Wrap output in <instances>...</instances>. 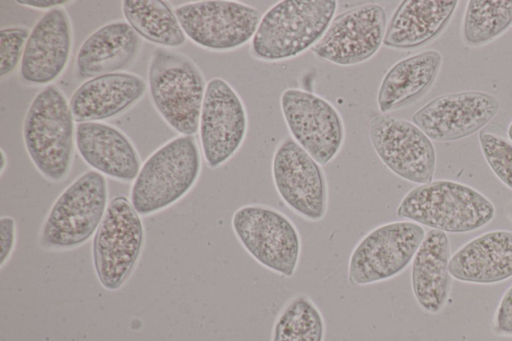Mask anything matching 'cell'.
<instances>
[{"instance_id":"6da1fadb","label":"cell","mask_w":512,"mask_h":341,"mask_svg":"<svg viewBox=\"0 0 512 341\" xmlns=\"http://www.w3.org/2000/svg\"><path fill=\"white\" fill-rule=\"evenodd\" d=\"M335 0H282L260 20L250 43L251 55L265 62H280L311 49L335 17Z\"/></svg>"},{"instance_id":"7a4b0ae2","label":"cell","mask_w":512,"mask_h":341,"mask_svg":"<svg viewBox=\"0 0 512 341\" xmlns=\"http://www.w3.org/2000/svg\"><path fill=\"white\" fill-rule=\"evenodd\" d=\"M493 203L478 190L452 180H434L412 188L400 201L396 215L445 233H468L495 217Z\"/></svg>"},{"instance_id":"3957f363","label":"cell","mask_w":512,"mask_h":341,"mask_svg":"<svg viewBox=\"0 0 512 341\" xmlns=\"http://www.w3.org/2000/svg\"><path fill=\"white\" fill-rule=\"evenodd\" d=\"M69 101L55 85L45 86L31 101L23 121V141L38 172L52 182L70 173L75 145Z\"/></svg>"},{"instance_id":"277c9868","label":"cell","mask_w":512,"mask_h":341,"mask_svg":"<svg viewBox=\"0 0 512 341\" xmlns=\"http://www.w3.org/2000/svg\"><path fill=\"white\" fill-rule=\"evenodd\" d=\"M201 171L198 144L191 135L177 136L156 149L132 183L130 202L141 216L160 212L182 199Z\"/></svg>"},{"instance_id":"5b68a950","label":"cell","mask_w":512,"mask_h":341,"mask_svg":"<svg viewBox=\"0 0 512 341\" xmlns=\"http://www.w3.org/2000/svg\"><path fill=\"white\" fill-rule=\"evenodd\" d=\"M206 85L201 70L189 57L169 48L153 50L148 66L151 101L181 135L197 133Z\"/></svg>"},{"instance_id":"8992f818","label":"cell","mask_w":512,"mask_h":341,"mask_svg":"<svg viewBox=\"0 0 512 341\" xmlns=\"http://www.w3.org/2000/svg\"><path fill=\"white\" fill-rule=\"evenodd\" d=\"M104 175L89 170L64 189L51 206L39 232V245L48 251H67L95 235L108 206Z\"/></svg>"},{"instance_id":"52a82bcc","label":"cell","mask_w":512,"mask_h":341,"mask_svg":"<svg viewBox=\"0 0 512 341\" xmlns=\"http://www.w3.org/2000/svg\"><path fill=\"white\" fill-rule=\"evenodd\" d=\"M144 238L141 215L126 196H115L92 242L93 266L102 287L116 291L126 283L141 255Z\"/></svg>"},{"instance_id":"ba28073f","label":"cell","mask_w":512,"mask_h":341,"mask_svg":"<svg viewBox=\"0 0 512 341\" xmlns=\"http://www.w3.org/2000/svg\"><path fill=\"white\" fill-rule=\"evenodd\" d=\"M231 223L243 248L259 264L287 278L295 274L301 238L285 214L267 205L248 204L234 212Z\"/></svg>"},{"instance_id":"9c48e42d","label":"cell","mask_w":512,"mask_h":341,"mask_svg":"<svg viewBox=\"0 0 512 341\" xmlns=\"http://www.w3.org/2000/svg\"><path fill=\"white\" fill-rule=\"evenodd\" d=\"M424 228L412 221H394L370 230L356 244L348 261V282L363 286L402 273L424 239Z\"/></svg>"},{"instance_id":"30bf717a","label":"cell","mask_w":512,"mask_h":341,"mask_svg":"<svg viewBox=\"0 0 512 341\" xmlns=\"http://www.w3.org/2000/svg\"><path fill=\"white\" fill-rule=\"evenodd\" d=\"M174 12L186 37L213 52H229L247 44L262 18L254 6L230 0L190 2Z\"/></svg>"},{"instance_id":"8fae6325","label":"cell","mask_w":512,"mask_h":341,"mask_svg":"<svg viewBox=\"0 0 512 341\" xmlns=\"http://www.w3.org/2000/svg\"><path fill=\"white\" fill-rule=\"evenodd\" d=\"M280 107L291 138L321 166L340 152L345 128L341 114L327 99L310 91L287 88Z\"/></svg>"},{"instance_id":"7c38bea8","label":"cell","mask_w":512,"mask_h":341,"mask_svg":"<svg viewBox=\"0 0 512 341\" xmlns=\"http://www.w3.org/2000/svg\"><path fill=\"white\" fill-rule=\"evenodd\" d=\"M368 135L376 155L392 173L418 185L433 181L434 145L413 122L379 113L370 118Z\"/></svg>"},{"instance_id":"4fadbf2b","label":"cell","mask_w":512,"mask_h":341,"mask_svg":"<svg viewBox=\"0 0 512 341\" xmlns=\"http://www.w3.org/2000/svg\"><path fill=\"white\" fill-rule=\"evenodd\" d=\"M275 189L285 205L305 220H322L328 207L324 171L291 137L284 138L272 158Z\"/></svg>"},{"instance_id":"5bb4252c","label":"cell","mask_w":512,"mask_h":341,"mask_svg":"<svg viewBox=\"0 0 512 341\" xmlns=\"http://www.w3.org/2000/svg\"><path fill=\"white\" fill-rule=\"evenodd\" d=\"M248 129L245 105L224 79L214 77L206 85L199 119V137L206 164L216 169L242 146Z\"/></svg>"},{"instance_id":"9a60e30c","label":"cell","mask_w":512,"mask_h":341,"mask_svg":"<svg viewBox=\"0 0 512 341\" xmlns=\"http://www.w3.org/2000/svg\"><path fill=\"white\" fill-rule=\"evenodd\" d=\"M387 24L382 5L366 3L353 7L336 15L310 50L318 58L340 66L363 63L380 49Z\"/></svg>"},{"instance_id":"2e32d148","label":"cell","mask_w":512,"mask_h":341,"mask_svg":"<svg viewBox=\"0 0 512 341\" xmlns=\"http://www.w3.org/2000/svg\"><path fill=\"white\" fill-rule=\"evenodd\" d=\"M499 99L484 91H461L430 100L412 116V122L432 141L451 142L466 138L493 120Z\"/></svg>"},{"instance_id":"e0dca14e","label":"cell","mask_w":512,"mask_h":341,"mask_svg":"<svg viewBox=\"0 0 512 341\" xmlns=\"http://www.w3.org/2000/svg\"><path fill=\"white\" fill-rule=\"evenodd\" d=\"M70 17L63 7L45 12L26 42L20 78L32 86L51 85L65 70L72 51Z\"/></svg>"},{"instance_id":"ac0fdd59","label":"cell","mask_w":512,"mask_h":341,"mask_svg":"<svg viewBox=\"0 0 512 341\" xmlns=\"http://www.w3.org/2000/svg\"><path fill=\"white\" fill-rule=\"evenodd\" d=\"M75 145L88 166L117 181H134L141 168L139 154L131 140L108 123H77Z\"/></svg>"},{"instance_id":"d6986e66","label":"cell","mask_w":512,"mask_h":341,"mask_svg":"<svg viewBox=\"0 0 512 341\" xmlns=\"http://www.w3.org/2000/svg\"><path fill=\"white\" fill-rule=\"evenodd\" d=\"M147 88L146 81L131 72L122 71L88 79L69 100L74 121L101 122L116 117L136 104Z\"/></svg>"},{"instance_id":"ffe728a7","label":"cell","mask_w":512,"mask_h":341,"mask_svg":"<svg viewBox=\"0 0 512 341\" xmlns=\"http://www.w3.org/2000/svg\"><path fill=\"white\" fill-rule=\"evenodd\" d=\"M453 278L473 284H495L512 278V231L492 230L460 247L450 258Z\"/></svg>"},{"instance_id":"44dd1931","label":"cell","mask_w":512,"mask_h":341,"mask_svg":"<svg viewBox=\"0 0 512 341\" xmlns=\"http://www.w3.org/2000/svg\"><path fill=\"white\" fill-rule=\"evenodd\" d=\"M142 48L141 37L125 21H113L94 31L80 46L76 74L83 79L122 72Z\"/></svg>"},{"instance_id":"7402d4cb","label":"cell","mask_w":512,"mask_h":341,"mask_svg":"<svg viewBox=\"0 0 512 341\" xmlns=\"http://www.w3.org/2000/svg\"><path fill=\"white\" fill-rule=\"evenodd\" d=\"M450 242L445 232H426L411 266V287L418 305L430 314L439 313L449 298L452 276L449 271Z\"/></svg>"},{"instance_id":"603a6c76","label":"cell","mask_w":512,"mask_h":341,"mask_svg":"<svg viewBox=\"0 0 512 341\" xmlns=\"http://www.w3.org/2000/svg\"><path fill=\"white\" fill-rule=\"evenodd\" d=\"M458 1L404 0L387 24L383 45L398 50L419 48L436 39L449 24Z\"/></svg>"},{"instance_id":"cb8c5ba5","label":"cell","mask_w":512,"mask_h":341,"mask_svg":"<svg viewBox=\"0 0 512 341\" xmlns=\"http://www.w3.org/2000/svg\"><path fill=\"white\" fill-rule=\"evenodd\" d=\"M442 55L434 49L407 56L391 66L377 92V106L389 114L421 99L433 86L440 72Z\"/></svg>"},{"instance_id":"d4e9b609","label":"cell","mask_w":512,"mask_h":341,"mask_svg":"<svg viewBox=\"0 0 512 341\" xmlns=\"http://www.w3.org/2000/svg\"><path fill=\"white\" fill-rule=\"evenodd\" d=\"M122 12L132 29L149 42L170 49L186 41L175 12L164 1L125 0Z\"/></svg>"},{"instance_id":"484cf974","label":"cell","mask_w":512,"mask_h":341,"mask_svg":"<svg viewBox=\"0 0 512 341\" xmlns=\"http://www.w3.org/2000/svg\"><path fill=\"white\" fill-rule=\"evenodd\" d=\"M512 27V0H470L461 25L463 43L484 46Z\"/></svg>"},{"instance_id":"4316f807","label":"cell","mask_w":512,"mask_h":341,"mask_svg":"<svg viewBox=\"0 0 512 341\" xmlns=\"http://www.w3.org/2000/svg\"><path fill=\"white\" fill-rule=\"evenodd\" d=\"M325 324L316 304L305 294L291 298L279 312L271 341H324Z\"/></svg>"},{"instance_id":"83f0119b","label":"cell","mask_w":512,"mask_h":341,"mask_svg":"<svg viewBox=\"0 0 512 341\" xmlns=\"http://www.w3.org/2000/svg\"><path fill=\"white\" fill-rule=\"evenodd\" d=\"M478 139L488 166L494 175L512 190V142L487 129L479 132Z\"/></svg>"},{"instance_id":"f1b7e54d","label":"cell","mask_w":512,"mask_h":341,"mask_svg":"<svg viewBox=\"0 0 512 341\" xmlns=\"http://www.w3.org/2000/svg\"><path fill=\"white\" fill-rule=\"evenodd\" d=\"M26 27L3 28L0 31V77L9 76L21 64L30 35Z\"/></svg>"},{"instance_id":"f546056e","label":"cell","mask_w":512,"mask_h":341,"mask_svg":"<svg viewBox=\"0 0 512 341\" xmlns=\"http://www.w3.org/2000/svg\"><path fill=\"white\" fill-rule=\"evenodd\" d=\"M493 330L500 336H512V285L503 294L495 311Z\"/></svg>"},{"instance_id":"4dcf8cb0","label":"cell","mask_w":512,"mask_h":341,"mask_svg":"<svg viewBox=\"0 0 512 341\" xmlns=\"http://www.w3.org/2000/svg\"><path fill=\"white\" fill-rule=\"evenodd\" d=\"M16 244V223L11 216L0 218V267L9 261Z\"/></svg>"},{"instance_id":"1f68e13d","label":"cell","mask_w":512,"mask_h":341,"mask_svg":"<svg viewBox=\"0 0 512 341\" xmlns=\"http://www.w3.org/2000/svg\"><path fill=\"white\" fill-rule=\"evenodd\" d=\"M69 1L67 0H62V1H58V0H53V1H49V0H45V1H42V0H37V1H34V0H24V1H17V3L19 4H22L24 6H27V7H32V8H35V9H48V10H51V9H54V8H58V7H61L62 5L68 3Z\"/></svg>"},{"instance_id":"d6a6232c","label":"cell","mask_w":512,"mask_h":341,"mask_svg":"<svg viewBox=\"0 0 512 341\" xmlns=\"http://www.w3.org/2000/svg\"><path fill=\"white\" fill-rule=\"evenodd\" d=\"M7 157H6V154L4 152L3 149H1V168H0V173L1 175L3 174V172L5 171V168H6V165H7Z\"/></svg>"},{"instance_id":"836d02e7","label":"cell","mask_w":512,"mask_h":341,"mask_svg":"<svg viewBox=\"0 0 512 341\" xmlns=\"http://www.w3.org/2000/svg\"><path fill=\"white\" fill-rule=\"evenodd\" d=\"M508 139L512 142V121L509 124L508 130H507Z\"/></svg>"},{"instance_id":"e575fe53","label":"cell","mask_w":512,"mask_h":341,"mask_svg":"<svg viewBox=\"0 0 512 341\" xmlns=\"http://www.w3.org/2000/svg\"><path fill=\"white\" fill-rule=\"evenodd\" d=\"M507 215H508V218L511 220L512 222V203L509 205L508 207V210H507Z\"/></svg>"},{"instance_id":"d590c367","label":"cell","mask_w":512,"mask_h":341,"mask_svg":"<svg viewBox=\"0 0 512 341\" xmlns=\"http://www.w3.org/2000/svg\"><path fill=\"white\" fill-rule=\"evenodd\" d=\"M511 29H512V27H511Z\"/></svg>"}]
</instances>
